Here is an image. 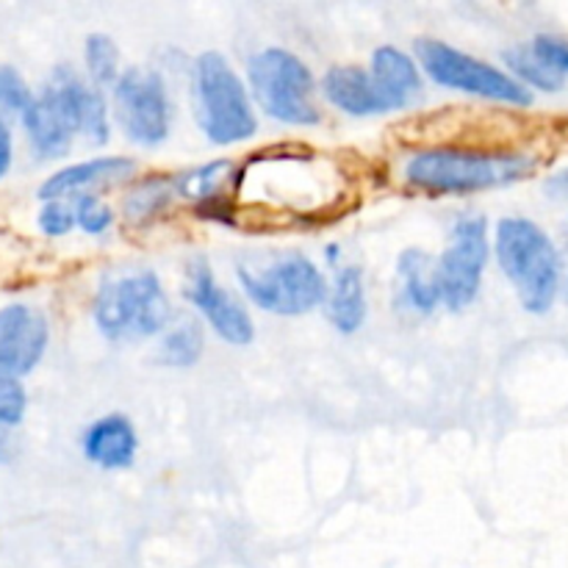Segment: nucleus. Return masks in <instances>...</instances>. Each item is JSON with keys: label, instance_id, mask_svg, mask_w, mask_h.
Listing matches in <instances>:
<instances>
[{"label": "nucleus", "instance_id": "nucleus-1", "mask_svg": "<svg viewBox=\"0 0 568 568\" xmlns=\"http://www.w3.org/2000/svg\"><path fill=\"white\" fill-rule=\"evenodd\" d=\"M536 172V159L514 150L427 148L408 155L403 178L425 194H475L510 186Z\"/></svg>", "mask_w": 568, "mask_h": 568}, {"label": "nucleus", "instance_id": "nucleus-2", "mask_svg": "<svg viewBox=\"0 0 568 568\" xmlns=\"http://www.w3.org/2000/svg\"><path fill=\"white\" fill-rule=\"evenodd\" d=\"M494 250L525 311L538 316L552 311L560 294V255L547 231L527 216H505L497 225Z\"/></svg>", "mask_w": 568, "mask_h": 568}, {"label": "nucleus", "instance_id": "nucleus-3", "mask_svg": "<svg viewBox=\"0 0 568 568\" xmlns=\"http://www.w3.org/2000/svg\"><path fill=\"white\" fill-rule=\"evenodd\" d=\"M194 120L214 144L247 142L258 131L253 100L231 61L216 50L194 61Z\"/></svg>", "mask_w": 568, "mask_h": 568}, {"label": "nucleus", "instance_id": "nucleus-4", "mask_svg": "<svg viewBox=\"0 0 568 568\" xmlns=\"http://www.w3.org/2000/svg\"><path fill=\"white\" fill-rule=\"evenodd\" d=\"M94 325L111 342H142L166 331L172 305L159 275L150 270L105 281L92 305Z\"/></svg>", "mask_w": 568, "mask_h": 568}, {"label": "nucleus", "instance_id": "nucleus-5", "mask_svg": "<svg viewBox=\"0 0 568 568\" xmlns=\"http://www.w3.org/2000/svg\"><path fill=\"white\" fill-rule=\"evenodd\" d=\"M250 89L266 116L286 125L308 128L322 120L314 103L316 83L308 64L286 48H264L247 61Z\"/></svg>", "mask_w": 568, "mask_h": 568}, {"label": "nucleus", "instance_id": "nucleus-6", "mask_svg": "<svg viewBox=\"0 0 568 568\" xmlns=\"http://www.w3.org/2000/svg\"><path fill=\"white\" fill-rule=\"evenodd\" d=\"M236 277L244 294L261 311L275 316L311 314L325 305L327 292H331L320 266L297 253L281 255V258L270 261L264 270L244 264L236 270Z\"/></svg>", "mask_w": 568, "mask_h": 568}, {"label": "nucleus", "instance_id": "nucleus-7", "mask_svg": "<svg viewBox=\"0 0 568 568\" xmlns=\"http://www.w3.org/2000/svg\"><path fill=\"white\" fill-rule=\"evenodd\" d=\"M416 59L433 83L455 92L475 94V98L494 100V103L527 109L532 105V92L521 87L510 72L475 59L442 39H416Z\"/></svg>", "mask_w": 568, "mask_h": 568}, {"label": "nucleus", "instance_id": "nucleus-8", "mask_svg": "<svg viewBox=\"0 0 568 568\" xmlns=\"http://www.w3.org/2000/svg\"><path fill=\"white\" fill-rule=\"evenodd\" d=\"M114 114L122 133L142 148L166 142L172 131V100L164 78L148 67H128L114 83Z\"/></svg>", "mask_w": 568, "mask_h": 568}, {"label": "nucleus", "instance_id": "nucleus-9", "mask_svg": "<svg viewBox=\"0 0 568 568\" xmlns=\"http://www.w3.org/2000/svg\"><path fill=\"white\" fill-rule=\"evenodd\" d=\"M488 253V222L483 216H464L455 222L447 250L436 261V283L444 308L464 311L475 303L486 275Z\"/></svg>", "mask_w": 568, "mask_h": 568}, {"label": "nucleus", "instance_id": "nucleus-10", "mask_svg": "<svg viewBox=\"0 0 568 568\" xmlns=\"http://www.w3.org/2000/svg\"><path fill=\"white\" fill-rule=\"evenodd\" d=\"M192 308L203 314V320L214 327L216 336L227 344L244 347L255 338V325L247 311L236 303L231 292L214 277L211 266L203 258L189 266L186 288H183Z\"/></svg>", "mask_w": 568, "mask_h": 568}, {"label": "nucleus", "instance_id": "nucleus-11", "mask_svg": "<svg viewBox=\"0 0 568 568\" xmlns=\"http://www.w3.org/2000/svg\"><path fill=\"white\" fill-rule=\"evenodd\" d=\"M48 320L31 305H9L0 311V369L14 377L37 369L48 349Z\"/></svg>", "mask_w": 568, "mask_h": 568}, {"label": "nucleus", "instance_id": "nucleus-12", "mask_svg": "<svg viewBox=\"0 0 568 568\" xmlns=\"http://www.w3.org/2000/svg\"><path fill=\"white\" fill-rule=\"evenodd\" d=\"M22 125H26L28 142L42 159H61L78 133L64 98L50 81L42 94H37L33 103L28 105V111L22 114Z\"/></svg>", "mask_w": 568, "mask_h": 568}, {"label": "nucleus", "instance_id": "nucleus-13", "mask_svg": "<svg viewBox=\"0 0 568 568\" xmlns=\"http://www.w3.org/2000/svg\"><path fill=\"white\" fill-rule=\"evenodd\" d=\"M136 172V161L125 159V155H103V159H89L81 164L64 166L61 172L50 175L48 181L39 186V197L44 203L50 200H67L78 197V194H89L94 186H109V183L128 181Z\"/></svg>", "mask_w": 568, "mask_h": 568}, {"label": "nucleus", "instance_id": "nucleus-14", "mask_svg": "<svg viewBox=\"0 0 568 568\" xmlns=\"http://www.w3.org/2000/svg\"><path fill=\"white\" fill-rule=\"evenodd\" d=\"M139 453L136 427L128 416L109 414L100 416L98 422L87 427L83 433V458L94 464L98 469L120 471L131 469Z\"/></svg>", "mask_w": 568, "mask_h": 568}, {"label": "nucleus", "instance_id": "nucleus-15", "mask_svg": "<svg viewBox=\"0 0 568 568\" xmlns=\"http://www.w3.org/2000/svg\"><path fill=\"white\" fill-rule=\"evenodd\" d=\"M322 92L336 105L338 111L349 116H377L388 114L392 105L383 98L377 83L372 81V72L355 64H336L322 75Z\"/></svg>", "mask_w": 568, "mask_h": 568}, {"label": "nucleus", "instance_id": "nucleus-16", "mask_svg": "<svg viewBox=\"0 0 568 568\" xmlns=\"http://www.w3.org/2000/svg\"><path fill=\"white\" fill-rule=\"evenodd\" d=\"M50 83L64 98L72 120H75L78 133H83L92 144L109 142V109H105L103 94L94 87H89V83H83L70 67H55Z\"/></svg>", "mask_w": 568, "mask_h": 568}, {"label": "nucleus", "instance_id": "nucleus-17", "mask_svg": "<svg viewBox=\"0 0 568 568\" xmlns=\"http://www.w3.org/2000/svg\"><path fill=\"white\" fill-rule=\"evenodd\" d=\"M372 81L377 83L392 111L408 109L422 94V75L416 61L394 44H381L372 53Z\"/></svg>", "mask_w": 568, "mask_h": 568}, {"label": "nucleus", "instance_id": "nucleus-18", "mask_svg": "<svg viewBox=\"0 0 568 568\" xmlns=\"http://www.w3.org/2000/svg\"><path fill=\"white\" fill-rule=\"evenodd\" d=\"M325 314L331 325L344 336H353L366 322V286L358 266H338L331 292L325 300Z\"/></svg>", "mask_w": 568, "mask_h": 568}, {"label": "nucleus", "instance_id": "nucleus-19", "mask_svg": "<svg viewBox=\"0 0 568 568\" xmlns=\"http://www.w3.org/2000/svg\"><path fill=\"white\" fill-rule=\"evenodd\" d=\"M399 286H403V303L416 314H433L442 305L436 283V261L425 250H405L397 258Z\"/></svg>", "mask_w": 568, "mask_h": 568}, {"label": "nucleus", "instance_id": "nucleus-20", "mask_svg": "<svg viewBox=\"0 0 568 568\" xmlns=\"http://www.w3.org/2000/svg\"><path fill=\"white\" fill-rule=\"evenodd\" d=\"M503 61L510 67V75H514L521 87L541 89V92H560V89H564V72H558L549 61H544L532 44H516V48L505 50Z\"/></svg>", "mask_w": 568, "mask_h": 568}, {"label": "nucleus", "instance_id": "nucleus-21", "mask_svg": "<svg viewBox=\"0 0 568 568\" xmlns=\"http://www.w3.org/2000/svg\"><path fill=\"white\" fill-rule=\"evenodd\" d=\"M233 178V161L220 159L209 161V164L197 166V170H189L183 175L175 178V189L181 197L192 200V203L203 205L209 200L222 197V189Z\"/></svg>", "mask_w": 568, "mask_h": 568}, {"label": "nucleus", "instance_id": "nucleus-22", "mask_svg": "<svg viewBox=\"0 0 568 568\" xmlns=\"http://www.w3.org/2000/svg\"><path fill=\"white\" fill-rule=\"evenodd\" d=\"M175 197V181H166V178H148V181L136 183V186L128 192L125 216L131 222H136V225H144V222L155 220L161 211L170 209Z\"/></svg>", "mask_w": 568, "mask_h": 568}, {"label": "nucleus", "instance_id": "nucleus-23", "mask_svg": "<svg viewBox=\"0 0 568 568\" xmlns=\"http://www.w3.org/2000/svg\"><path fill=\"white\" fill-rule=\"evenodd\" d=\"M203 355V327L194 320H183L170 327L159 344V364L164 366H192Z\"/></svg>", "mask_w": 568, "mask_h": 568}, {"label": "nucleus", "instance_id": "nucleus-24", "mask_svg": "<svg viewBox=\"0 0 568 568\" xmlns=\"http://www.w3.org/2000/svg\"><path fill=\"white\" fill-rule=\"evenodd\" d=\"M83 59H87V72L94 87H114L120 81V50L111 37H105V33L87 37Z\"/></svg>", "mask_w": 568, "mask_h": 568}, {"label": "nucleus", "instance_id": "nucleus-25", "mask_svg": "<svg viewBox=\"0 0 568 568\" xmlns=\"http://www.w3.org/2000/svg\"><path fill=\"white\" fill-rule=\"evenodd\" d=\"M33 103L31 89L20 78L14 67H0V114L3 116H20Z\"/></svg>", "mask_w": 568, "mask_h": 568}, {"label": "nucleus", "instance_id": "nucleus-26", "mask_svg": "<svg viewBox=\"0 0 568 568\" xmlns=\"http://www.w3.org/2000/svg\"><path fill=\"white\" fill-rule=\"evenodd\" d=\"M72 209H75V225L81 227V231L92 233V236L105 233L111 227V222H114V214H111L109 205L92 192L78 194V197L72 200Z\"/></svg>", "mask_w": 568, "mask_h": 568}, {"label": "nucleus", "instance_id": "nucleus-27", "mask_svg": "<svg viewBox=\"0 0 568 568\" xmlns=\"http://www.w3.org/2000/svg\"><path fill=\"white\" fill-rule=\"evenodd\" d=\"M26 388H22L20 377L0 369V425H20L22 416H26Z\"/></svg>", "mask_w": 568, "mask_h": 568}, {"label": "nucleus", "instance_id": "nucleus-28", "mask_svg": "<svg viewBox=\"0 0 568 568\" xmlns=\"http://www.w3.org/2000/svg\"><path fill=\"white\" fill-rule=\"evenodd\" d=\"M39 227H42L48 236H64L75 227V209H72L70 200H50L39 211Z\"/></svg>", "mask_w": 568, "mask_h": 568}, {"label": "nucleus", "instance_id": "nucleus-29", "mask_svg": "<svg viewBox=\"0 0 568 568\" xmlns=\"http://www.w3.org/2000/svg\"><path fill=\"white\" fill-rule=\"evenodd\" d=\"M532 48H536V53L541 55L544 61H549V64H552L555 70L564 72V75H568V39L549 37V33H541V37H536Z\"/></svg>", "mask_w": 568, "mask_h": 568}, {"label": "nucleus", "instance_id": "nucleus-30", "mask_svg": "<svg viewBox=\"0 0 568 568\" xmlns=\"http://www.w3.org/2000/svg\"><path fill=\"white\" fill-rule=\"evenodd\" d=\"M9 166H11V131L6 116L0 114V178L9 172Z\"/></svg>", "mask_w": 568, "mask_h": 568}, {"label": "nucleus", "instance_id": "nucleus-31", "mask_svg": "<svg viewBox=\"0 0 568 568\" xmlns=\"http://www.w3.org/2000/svg\"><path fill=\"white\" fill-rule=\"evenodd\" d=\"M544 189H547L549 197H555V200H568V170H560L558 175L549 178V181L544 183Z\"/></svg>", "mask_w": 568, "mask_h": 568}, {"label": "nucleus", "instance_id": "nucleus-32", "mask_svg": "<svg viewBox=\"0 0 568 568\" xmlns=\"http://www.w3.org/2000/svg\"><path fill=\"white\" fill-rule=\"evenodd\" d=\"M9 460V438H6V425H0V464Z\"/></svg>", "mask_w": 568, "mask_h": 568}]
</instances>
